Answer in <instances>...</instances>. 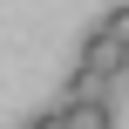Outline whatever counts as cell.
Wrapping results in <instances>:
<instances>
[{
  "label": "cell",
  "instance_id": "1",
  "mask_svg": "<svg viewBox=\"0 0 129 129\" xmlns=\"http://www.w3.org/2000/svg\"><path fill=\"white\" fill-rule=\"evenodd\" d=\"M82 61H88L95 75H109V82H122V75H129V48L116 41V34H102V27L82 34Z\"/></svg>",
  "mask_w": 129,
  "mask_h": 129
},
{
  "label": "cell",
  "instance_id": "6",
  "mask_svg": "<svg viewBox=\"0 0 129 129\" xmlns=\"http://www.w3.org/2000/svg\"><path fill=\"white\" fill-rule=\"evenodd\" d=\"M20 129H34V122H20Z\"/></svg>",
  "mask_w": 129,
  "mask_h": 129
},
{
  "label": "cell",
  "instance_id": "3",
  "mask_svg": "<svg viewBox=\"0 0 129 129\" xmlns=\"http://www.w3.org/2000/svg\"><path fill=\"white\" fill-rule=\"evenodd\" d=\"M109 95V75H95L88 61H75V75H68V102H102Z\"/></svg>",
  "mask_w": 129,
  "mask_h": 129
},
{
  "label": "cell",
  "instance_id": "2",
  "mask_svg": "<svg viewBox=\"0 0 129 129\" xmlns=\"http://www.w3.org/2000/svg\"><path fill=\"white\" fill-rule=\"evenodd\" d=\"M61 116H68V129H116L109 95H102V102H61Z\"/></svg>",
  "mask_w": 129,
  "mask_h": 129
},
{
  "label": "cell",
  "instance_id": "4",
  "mask_svg": "<svg viewBox=\"0 0 129 129\" xmlns=\"http://www.w3.org/2000/svg\"><path fill=\"white\" fill-rule=\"evenodd\" d=\"M95 27H102V34H116V41L129 48V0H122V7H109V14L95 20Z\"/></svg>",
  "mask_w": 129,
  "mask_h": 129
},
{
  "label": "cell",
  "instance_id": "5",
  "mask_svg": "<svg viewBox=\"0 0 129 129\" xmlns=\"http://www.w3.org/2000/svg\"><path fill=\"white\" fill-rule=\"evenodd\" d=\"M34 129H68V116H61V109H48V116H34Z\"/></svg>",
  "mask_w": 129,
  "mask_h": 129
}]
</instances>
